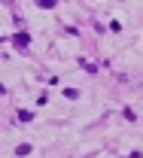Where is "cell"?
<instances>
[{"mask_svg":"<svg viewBox=\"0 0 143 158\" xmlns=\"http://www.w3.org/2000/svg\"><path fill=\"white\" fill-rule=\"evenodd\" d=\"M64 98H70V100H76V98H79V91H76V88H64Z\"/></svg>","mask_w":143,"mask_h":158,"instance_id":"6","label":"cell"},{"mask_svg":"<svg viewBox=\"0 0 143 158\" xmlns=\"http://www.w3.org/2000/svg\"><path fill=\"white\" fill-rule=\"evenodd\" d=\"M15 118H19V122H31V118H34V113H31V110H19V113H15Z\"/></svg>","mask_w":143,"mask_h":158,"instance_id":"3","label":"cell"},{"mask_svg":"<svg viewBox=\"0 0 143 158\" xmlns=\"http://www.w3.org/2000/svg\"><path fill=\"white\" fill-rule=\"evenodd\" d=\"M27 43H31V37H27V34H24V31H19V34H15V37H12V46H15V49H19V52H24V49H27Z\"/></svg>","mask_w":143,"mask_h":158,"instance_id":"1","label":"cell"},{"mask_svg":"<svg viewBox=\"0 0 143 158\" xmlns=\"http://www.w3.org/2000/svg\"><path fill=\"white\" fill-rule=\"evenodd\" d=\"M15 155H31V143H19V146H15Z\"/></svg>","mask_w":143,"mask_h":158,"instance_id":"2","label":"cell"},{"mask_svg":"<svg viewBox=\"0 0 143 158\" xmlns=\"http://www.w3.org/2000/svg\"><path fill=\"white\" fill-rule=\"evenodd\" d=\"M122 116L128 118V122H134V118H137V113H134V110H131V106H125V110H122Z\"/></svg>","mask_w":143,"mask_h":158,"instance_id":"5","label":"cell"},{"mask_svg":"<svg viewBox=\"0 0 143 158\" xmlns=\"http://www.w3.org/2000/svg\"><path fill=\"white\" fill-rule=\"evenodd\" d=\"M55 3H58V0H40V3H37V6H40V9H52V6H55Z\"/></svg>","mask_w":143,"mask_h":158,"instance_id":"7","label":"cell"},{"mask_svg":"<svg viewBox=\"0 0 143 158\" xmlns=\"http://www.w3.org/2000/svg\"><path fill=\"white\" fill-rule=\"evenodd\" d=\"M79 64H82V70H88V73L98 70V64H91V61H85V58H79Z\"/></svg>","mask_w":143,"mask_h":158,"instance_id":"4","label":"cell"}]
</instances>
